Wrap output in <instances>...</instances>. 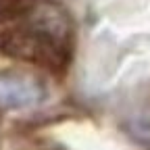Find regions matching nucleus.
I'll list each match as a JSON object with an SVG mask.
<instances>
[{
	"mask_svg": "<svg viewBox=\"0 0 150 150\" xmlns=\"http://www.w3.org/2000/svg\"><path fill=\"white\" fill-rule=\"evenodd\" d=\"M0 52L59 71L71 54V29L54 8H40L0 33Z\"/></svg>",
	"mask_w": 150,
	"mask_h": 150,
	"instance_id": "obj_1",
	"label": "nucleus"
},
{
	"mask_svg": "<svg viewBox=\"0 0 150 150\" xmlns=\"http://www.w3.org/2000/svg\"><path fill=\"white\" fill-rule=\"evenodd\" d=\"M46 98V88L40 77L19 69H0V108L25 110L38 106Z\"/></svg>",
	"mask_w": 150,
	"mask_h": 150,
	"instance_id": "obj_2",
	"label": "nucleus"
},
{
	"mask_svg": "<svg viewBox=\"0 0 150 150\" xmlns=\"http://www.w3.org/2000/svg\"><path fill=\"white\" fill-rule=\"evenodd\" d=\"M8 11V0H0V17Z\"/></svg>",
	"mask_w": 150,
	"mask_h": 150,
	"instance_id": "obj_3",
	"label": "nucleus"
}]
</instances>
